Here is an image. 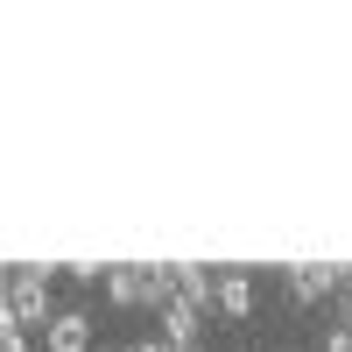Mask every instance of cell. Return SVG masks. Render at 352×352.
I'll list each match as a JSON object with an SVG mask.
<instances>
[{"mask_svg":"<svg viewBox=\"0 0 352 352\" xmlns=\"http://www.w3.org/2000/svg\"><path fill=\"white\" fill-rule=\"evenodd\" d=\"M56 275H64V268L14 261V268H8V303H0V317H8V324H28V331H50V317L64 310V303H56Z\"/></svg>","mask_w":352,"mask_h":352,"instance_id":"6da1fadb","label":"cell"},{"mask_svg":"<svg viewBox=\"0 0 352 352\" xmlns=\"http://www.w3.org/2000/svg\"><path fill=\"white\" fill-rule=\"evenodd\" d=\"M352 282V268H331V261H296V268H282V289L289 303H338V289Z\"/></svg>","mask_w":352,"mask_h":352,"instance_id":"7a4b0ae2","label":"cell"},{"mask_svg":"<svg viewBox=\"0 0 352 352\" xmlns=\"http://www.w3.org/2000/svg\"><path fill=\"white\" fill-rule=\"evenodd\" d=\"M155 324H162V338H169V345H184V352H204V310H197V303L169 296V303L155 310Z\"/></svg>","mask_w":352,"mask_h":352,"instance_id":"3957f363","label":"cell"},{"mask_svg":"<svg viewBox=\"0 0 352 352\" xmlns=\"http://www.w3.org/2000/svg\"><path fill=\"white\" fill-rule=\"evenodd\" d=\"M43 352H92V310L64 303L50 317V331H43Z\"/></svg>","mask_w":352,"mask_h":352,"instance_id":"277c9868","label":"cell"},{"mask_svg":"<svg viewBox=\"0 0 352 352\" xmlns=\"http://www.w3.org/2000/svg\"><path fill=\"white\" fill-rule=\"evenodd\" d=\"M254 303H261L254 275H247V268H219V310H212V317H226V324H247Z\"/></svg>","mask_w":352,"mask_h":352,"instance_id":"5b68a950","label":"cell"},{"mask_svg":"<svg viewBox=\"0 0 352 352\" xmlns=\"http://www.w3.org/2000/svg\"><path fill=\"white\" fill-rule=\"evenodd\" d=\"M106 303L113 310H155V289H148V268H106Z\"/></svg>","mask_w":352,"mask_h":352,"instance_id":"8992f818","label":"cell"},{"mask_svg":"<svg viewBox=\"0 0 352 352\" xmlns=\"http://www.w3.org/2000/svg\"><path fill=\"white\" fill-rule=\"evenodd\" d=\"M43 345V331H28V324H8L0 317V352H36Z\"/></svg>","mask_w":352,"mask_h":352,"instance_id":"52a82bcc","label":"cell"},{"mask_svg":"<svg viewBox=\"0 0 352 352\" xmlns=\"http://www.w3.org/2000/svg\"><path fill=\"white\" fill-rule=\"evenodd\" d=\"M317 352H352V331L338 324V317H331V324H324V338H317Z\"/></svg>","mask_w":352,"mask_h":352,"instance_id":"ba28073f","label":"cell"},{"mask_svg":"<svg viewBox=\"0 0 352 352\" xmlns=\"http://www.w3.org/2000/svg\"><path fill=\"white\" fill-rule=\"evenodd\" d=\"M338 324H345V331H352V282H345V289H338Z\"/></svg>","mask_w":352,"mask_h":352,"instance_id":"9c48e42d","label":"cell"},{"mask_svg":"<svg viewBox=\"0 0 352 352\" xmlns=\"http://www.w3.org/2000/svg\"><path fill=\"white\" fill-rule=\"evenodd\" d=\"M99 352H134V345H99Z\"/></svg>","mask_w":352,"mask_h":352,"instance_id":"30bf717a","label":"cell"}]
</instances>
